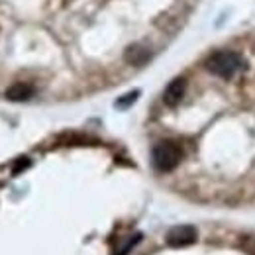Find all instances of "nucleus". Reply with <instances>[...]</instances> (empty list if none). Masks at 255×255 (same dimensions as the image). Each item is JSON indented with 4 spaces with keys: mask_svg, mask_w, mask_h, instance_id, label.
Masks as SVG:
<instances>
[{
    "mask_svg": "<svg viewBox=\"0 0 255 255\" xmlns=\"http://www.w3.org/2000/svg\"><path fill=\"white\" fill-rule=\"evenodd\" d=\"M181 159H183V149L175 141L163 139L159 143H155V147L151 149V163L159 173H171L173 169L179 167Z\"/></svg>",
    "mask_w": 255,
    "mask_h": 255,
    "instance_id": "nucleus-1",
    "label": "nucleus"
},
{
    "mask_svg": "<svg viewBox=\"0 0 255 255\" xmlns=\"http://www.w3.org/2000/svg\"><path fill=\"white\" fill-rule=\"evenodd\" d=\"M242 67L244 61L236 51H216L206 59V69L222 79H232Z\"/></svg>",
    "mask_w": 255,
    "mask_h": 255,
    "instance_id": "nucleus-2",
    "label": "nucleus"
},
{
    "mask_svg": "<svg viewBox=\"0 0 255 255\" xmlns=\"http://www.w3.org/2000/svg\"><path fill=\"white\" fill-rule=\"evenodd\" d=\"M196 238H198L196 228L183 224V226L171 228L167 232V238L165 240H167V246L169 248H187V246H192L196 242Z\"/></svg>",
    "mask_w": 255,
    "mask_h": 255,
    "instance_id": "nucleus-3",
    "label": "nucleus"
},
{
    "mask_svg": "<svg viewBox=\"0 0 255 255\" xmlns=\"http://www.w3.org/2000/svg\"><path fill=\"white\" fill-rule=\"evenodd\" d=\"M185 93H187V79L177 77V79H173V81L167 85V89H165V93H163V102H165L167 106H177V104L183 100Z\"/></svg>",
    "mask_w": 255,
    "mask_h": 255,
    "instance_id": "nucleus-4",
    "label": "nucleus"
},
{
    "mask_svg": "<svg viewBox=\"0 0 255 255\" xmlns=\"http://www.w3.org/2000/svg\"><path fill=\"white\" fill-rule=\"evenodd\" d=\"M139 242H141V234H133V236H131V238H129L126 244H124L114 255H128L133 248H135V244H139Z\"/></svg>",
    "mask_w": 255,
    "mask_h": 255,
    "instance_id": "nucleus-5",
    "label": "nucleus"
},
{
    "mask_svg": "<svg viewBox=\"0 0 255 255\" xmlns=\"http://www.w3.org/2000/svg\"><path fill=\"white\" fill-rule=\"evenodd\" d=\"M137 96H139V91H133V93H129L126 98H120L116 104H118L120 108H124V106H128V104H131L133 100H137Z\"/></svg>",
    "mask_w": 255,
    "mask_h": 255,
    "instance_id": "nucleus-6",
    "label": "nucleus"
},
{
    "mask_svg": "<svg viewBox=\"0 0 255 255\" xmlns=\"http://www.w3.org/2000/svg\"><path fill=\"white\" fill-rule=\"evenodd\" d=\"M244 248H246V252L250 255H255V236H250V238H246V242H244Z\"/></svg>",
    "mask_w": 255,
    "mask_h": 255,
    "instance_id": "nucleus-7",
    "label": "nucleus"
}]
</instances>
